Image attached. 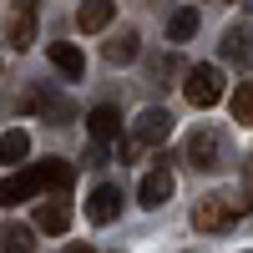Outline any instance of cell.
Wrapping results in <instances>:
<instances>
[{"instance_id": "277c9868", "label": "cell", "mask_w": 253, "mask_h": 253, "mask_svg": "<svg viewBox=\"0 0 253 253\" xmlns=\"http://www.w3.org/2000/svg\"><path fill=\"white\" fill-rule=\"evenodd\" d=\"M187 162H193L198 172H213V167H223V137L213 132V126H198V132L187 137Z\"/></svg>"}, {"instance_id": "52a82bcc", "label": "cell", "mask_w": 253, "mask_h": 253, "mask_svg": "<svg viewBox=\"0 0 253 253\" xmlns=\"http://www.w3.org/2000/svg\"><path fill=\"white\" fill-rule=\"evenodd\" d=\"M41 193V182L36 172L26 167V172H10V177H0V208H15V203H31Z\"/></svg>"}, {"instance_id": "e0dca14e", "label": "cell", "mask_w": 253, "mask_h": 253, "mask_svg": "<svg viewBox=\"0 0 253 253\" xmlns=\"http://www.w3.org/2000/svg\"><path fill=\"white\" fill-rule=\"evenodd\" d=\"M36 228H41V233H66V228H71V208H66V203L36 208Z\"/></svg>"}, {"instance_id": "ba28073f", "label": "cell", "mask_w": 253, "mask_h": 253, "mask_svg": "<svg viewBox=\"0 0 253 253\" xmlns=\"http://www.w3.org/2000/svg\"><path fill=\"white\" fill-rule=\"evenodd\" d=\"M223 61H233V66H253V31L248 26H228L223 31Z\"/></svg>"}, {"instance_id": "7a4b0ae2", "label": "cell", "mask_w": 253, "mask_h": 253, "mask_svg": "<svg viewBox=\"0 0 253 253\" xmlns=\"http://www.w3.org/2000/svg\"><path fill=\"white\" fill-rule=\"evenodd\" d=\"M182 96L193 101L198 112L218 107V101H223V71H218V66H187V81H182Z\"/></svg>"}, {"instance_id": "ac0fdd59", "label": "cell", "mask_w": 253, "mask_h": 253, "mask_svg": "<svg viewBox=\"0 0 253 253\" xmlns=\"http://www.w3.org/2000/svg\"><path fill=\"white\" fill-rule=\"evenodd\" d=\"M228 107H233V122L253 126V81H238L233 96H228Z\"/></svg>"}, {"instance_id": "6da1fadb", "label": "cell", "mask_w": 253, "mask_h": 253, "mask_svg": "<svg viewBox=\"0 0 253 253\" xmlns=\"http://www.w3.org/2000/svg\"><path fill=\"white\" fill-rule=\"evenodd\" d=\"M238 213H253V193H238V198H228V193L198 198V208H193V228H198V233H223V228L238 223Z\"/></svg>"}, {"instance_id": "9c48e42d", "label": "cell", "mask_w": 253, "mask_h": 253, "mask_svg": "<svg viewBox=\"0 0 253 253\" xmlns=\"http://www.w3.org/2000/svg\"><path fill=\"white\" fill-rule=\"evenodd\" d=\"M86 132H91L96 147H101V142H122V112H117V107H91Z\"/></svg>"}, {"instance_id": "44dd1931", "label": "cell", "mask_w": 253, "mask_h": 253, "mask_svg": "<svg viewBox=\"0 0 253 253\" xmlns=\"http://www.w3.org/2000/svg\"><path fill=\"white\" fill-rule=\"evenodd\" d=\"M66 253H96L91 243H66Z\"/></svg>"}, {"instance_id": "30bf717a", "label": "cell", "mask_w": 253, "mask_h": 253, "mask_svg": "<svg viewBox=\"0 0 253 253\" xmlns=\"http://www.w3.org/2000/svg\"><path fill=\"white\" fill-rule=\"evenodd\" d=\"M46 56H51V66H56L61 76H71V81H81V76H86V56H81L71 41H51V46H46Z\"/></svg>"}, {"instance_id": "8992f818", "label": "cell", "mask_w": 253, "mask_h": 253, "mask_svg": "<svg viewBox=\"0 0 253 253\" xmlns=\"http://www.w3.org/2000/svg\"><path fill=\"white\" fill-rule=\"evenodd\" d=\"M172 187H177V182H172V172H167V157H162V162L152 167V172L142 177V187H137V198H142V208H162L167 198H172Z\"/></svg>"}, {"instance_id": "2e32d148", "label": "cell", "mask_w": 253, "mask_h": 253, "mask_svg": "<svg viewBox=\"0 0 253 253\" xmlns=\"http://www.w3.org/2000/svg\"><path fill=\"white\" fill-rule=\"evenodd\" d=\"M26 107L41 112V117H51V122H71V101H66V96H56V91H36Z\"/></svg>"}, {"instance_id": "8fae6325", "label": "cell", "mask_w": 253, "mask_h": 253, "mask_svg": "<svg viewBox=\"0 0 253 253\" xmlns=\"http://www.w3.org/2000/svg\"><path fill=\"white\" fill-rule=\"evenodd\" d=\"M117 213H122V187L101 182L96 193H91V203H86V218L91 223H117Z\"/></svg>"}, {"instance_id": "9a60e30c", "label": "cell", "mask_w": 253, "mask_h": 253, "mask_svg": "<svg viewBox=\"0 0 253 253\" xmlns=\"http://www.w3.org/2000/svg\"><path fill=\"white\" fill-rule=\"evenodd\" d=\"M0 253H36V228H26V223H0Z\"/></svg>"}, {"instance_id": "3957f363", "label": "cell", "mask_w": 253, "mask_h": 253, "mask_svg": "<svg viewBox=\"0 0 253 253\" xmlns=\"http://www.w3.org/2000/svg\"><path fill=\"white\" fill-rule=\"evenodd\" d=\"M167 137H172V112H167V107H147L132 122V142L137 147H162Z\"/></svg>"}, {"instance_id": "5bb4252c", "label": "cell", "mask_w": 253, "mask_h": 253, "mask_svg": "<svg viewBox=\"0 0 253 253\" xmlns=\"http://www.w3.org/2000/svg\"><path fill=\"white\" fill-rule=\"evenodd\" d=\"M112 15H117L112 0H81V10H76V31H107Z\"/></svg>"}, {"instance_id": "ffe728a7", "label": "cell", "mask_w": 253, "mask_h": 253, "mask_svg": "<svg viewBox=\"0 0 253 253\" xmlns=\"http://www.w3.org/2000/svg\"><path fill=\"white\" fill-rule=\"evenodd\" d=\"M193 31H198V10H177L167 20V41H193Z\"/></svg>"}, {"instance_id": "d6986e66", "label": "cell", "mask_w": 253, "mask_h": 253, "mask_svg": "<svg viewBox=\"0 0 253 253\" xmlns=\"http://www.w3.org/2000/svg\"><path fill=\"white\" fill-rule=\"evenodd\" d=\"M26 152H31V137L20 132V126H15V132H5V137H0V162H20Z\"/></svg>"}, {"instance_id": "5b68a950", "label": "cell", "mask_w": 253, "mask_h": 253, "mask_svg": "<svg viewBox=\"0 0 253 253\" xmlns=\"http://www.w3.org/2000/svg\"><path fill=\"white\" fill-rule=\"evenodd\" d=\"M36 5H41V0H15V10H10L5 41H10L15 51H31L36 46Z\"/></svg>"}, {"instance_id": "4fadbf2b", "label": "cell", "mask_w": 253, "mask_h": 253, "mask_svg": "<svg viewBox=\"0 0 253 253\" xmlns=\"http://www.w3.org/2000/svg\"><path fill=\"white\" fill-rule=\"evenodd\" d=\"M137 51H142V36H137L132 26H126L122 36H112L107 46H101V56H107L112 66H132V61H137Z\"/></svg>"}, {"instance_id": "7c38bea8", "label": "cell", "mask_w": 253, "mask_h": 253, "mask_svg": "<svg viewBox=\"0 0 253 253\" xmlns=\"http://www.w3.org/2000/svg\"><path fill=\"white\" fill-rule=\"evenodd\" d=\"M31 172H36V182H41V187H56V193H66V187L76 182V167H71V162H61V157H46V162H36Z\"/></svg>"}]
</instances>
